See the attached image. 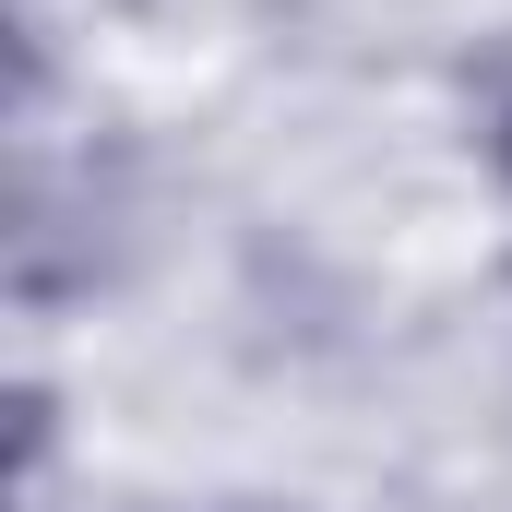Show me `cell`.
Segmentation results:
<instances>
[{
	"instance_id": "obj_1",
	"label": "cell",
	"mask_w": 512,
	"mask_h": 512,
	"mask_svg": "<svg viewBox=\"0 0 512 512\" xmlns=\"http://www.w3.org/2000/svg\"><path fill=\"white\" fill-rule=\"evenodd\" d=\"M477 155L512 179V36L489 48V72H477Z\"/></svg>"
}]
</instances>
